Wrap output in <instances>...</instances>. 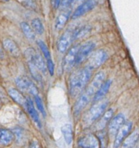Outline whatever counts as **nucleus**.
Segmentation results:
<instances>
[{
	"label": "nucleus",
	"mask_w": 139,
	"mask_h": 148,
	"mask_svg": "<svg viewBox=\"0 0 139 148\" xmlns=\"http://www.w3.org/2000/svg\"><path fill=\"white\" fill-rule=\"evenodd\" d=\"M92 69L86 66L75 71L71 75L69 79V92L72 97L77 96L86 87L92 77Z\"/></svg>",
	"instance_id": "obj_1"
},
{
	"label": "nucleus",
	"mask_w": 139,
	"mask_h": 148,
	"mask_svg": "<svg viewBox=\"0 0 139 148\" xmlns=\"http://www.w3.org/2000/svg\"><path fill=\"white\" fill-rule=\"evenodd\" d=\"M108 104V101H105H105L102 100V101L98 102L97 103L94 104V106H92V108L89 110L87 114L84 118V125L86 127L92 125L95 121H97L103 114L105 109L107 108Z\"/></svg>",
	"instance_id": "obj_2"
},
{
	"label": "nucleus",
	"mask_w": 139,
	"mask_h": 148,
	"mask_svg": "<svg viewBox=\"0 0 139 148\" xmlns=\"http://www.w3.org/2000/svg\"><path fill=\"white\" fill-rule=\"evenodd\" d=\"M25 56L28 64H32L35 66L43 75L46 73L47 66H46V62H45L43 58L38 53H37V51L34 49L29 48V49H26L25 51Z\"/></svg>",
	"instance_id": "obj_3"
},
{
	"label": "nucleus",
	"mask_w": 139,
	"mask_h": 148,
	"mask_svg": "<svg viewBox=\"0 0 139 148\" xmlns=\"http://www.w3.org/2000/svg\"><path fill=\"white\" fill-rule=\"evenodd\" d=\"M15 84L22 91L29 92L34 97L38 95V90L37 87L27 77L23 75L17 77L15 79Z\"/></svg>",
	"instance_id": "obj_4"
},
{
	"label": "nucleus",
	"mask_w": 139,
	"mask_h": 148,
	"mask_svg": "<svg viewBox=\"0 0 139 148\" xmlns=\"http://www.w3.org/2000/svg\"><path fill=\"white\" fill-rule=\"evenodd\" d=\"M108 56L106 51L102 49L95 51L89 56L87 66L89 67L91 69H97L102 64L105 63L108 59Z\"/></svg>",
	"instance_id": "obj_5"
},
{
	"label": "nucleus",
	"mask_w": 139,
	"mask_h": 148,
	"mask_svg": "<svg viewBox=\"0 0 139 148\" xmlns=\"http://www.w3.org/2000/svg\"><path fill=\"white\" fill-rule=\"evenodd\" d=\"M80 45L74 46L69 49L63 58V70L66 72H69L72 68L76 64V58H77L78 50Z\"/></svg>",
	"instance_id": "obj_6"
},
{
	"label": "nucleus",
	"mask_w": 139,
	"mask_h": 148,
	"mask_svg": "<svg viewBox=\"0 0 139 148\" xmlns=\"http://www.w3.org/2000/svg\"><path fill=\"white\" fill-rule=\"evenodd\" d=\"M105 75L103 72H98L97 75H95L92 80L89 84L84 92H86L92 98H94L96 92H97L98 90L99 89V88L102 86V85L105 82Z\"/></svg>",
	"instance_id": "obj_7"
},
{
	"label": "nucleus",
	"mask_w": 139,
	"mask_h": 148,
	"mask_svg": "<svg viewBox=\"0 0 139 148\" xmlns=\"http://www.w3.org/2000/svg\"><path fill=\"white\" fill-rule=\"evenodd\" d=\"M95 48V43L92 41H87L80 45L77 53L76 64H80L82 62H84L88 57H89Z\"/></svg>",
	"instance_id": "obj_8"
},
{
	"label": "nucleus",
	"mask_w": 139,
	"mask_h": 148,
	"mask_svg": "<svg viewBox=\"0 0 139 148\" xmlns=\"http://www.w3.org/2000/svg\"><path fill=\"white\" fill-rule=\"evenodd\" d=\"M74 29H68L61 36L58 42V50L61 53H65L69 49L72 42L74 41Z\"/></svg>",
	"instance_id": "obj_9"
},
{
	"label": "nucleus",
	"mask_w": 139,
	"mask_h": 148,
	"mask_svg": "<svg viewBox=\"0 0 139 148\" xmlns=\"http://www.w3.org/2000/svg\"><path fill=\"white\" fill-rule=\"evenodd\" d=\"M97 0H86V1H85L84 2L82 3L81 5H79L78 7H76V10H74V13L72 14V18H79V17L84 15L87 13L89 12L91 10H92L94 8H95V7L97 5Z\"/></svg>",
	"instance_id": "obj_10"
},
{
	"label": "nucleus",
	"mask_w": 139,
	"mask_h": 148,
	"mask_svg": "<svg viewBox=\"0 0 139 148\" xmlns=\"http://www.w3.org/2000/svg\"><path fill=\"white\" fill-rule=\"evenodd\" d=\"M125 122L123 114H118L112 119L108 124V133L110 137L113 138L116 136L118 130Z\"/></svg>",
	"instance_id": "obj_11"
},
{
	"label": "nucleus",
	"mask_w": 139,
	"mask_h": 148,
	"mask_svg": "<svg viewBox=\"0 0 139 148\" xmlns=\"http://www.w3.org/2000/svg\"><path fill=\"white\" fill-rule=\"evenodd\" d=\"M131 129H132V123L131 121H126L124 123V124L120 128L115 136V143H114L115 148H119L124 140L128 137V134L131 132Z\"/></svg>",
	"instance_id": "obj_12"
},
{
	"label": "nucleus",
	"mask_w": 139,
	"mask_h": 148,
	"mask_svg": "<svg viewBox=\"0 0 139 148\" xmlns=\"http://www.w3.org/2000/svg\"><path fill=\"white\" fill-rule=\"evenodd\" d=\"M78 144L81 148H99L100 147L97 137L92 134L81 137L78 141Z\"/></svg>",
	"instance_id": "obj_13"
},
{
	"label": "nucleus",
	"mask_w": 139,
	"mask_h": 148,
	"mask_svg": "<svg viewBox=\"0 0 139 148\" xmlns=\"http://www.w3.org/2000/svg\"><path fill=\"white\" fill-rule=\"evenodd\" d=\"M25 108H27V111L28 112L29 115L30 116V117L33 120L35 124L37 126L38 128L41 129L42 124L40 121V117H39L38 114H37V111L35 110V108L33 101L30 98H27V103H26Z\"/></svg>",
	"instance_id": "obj_14"
},
{
	"label": "nucleus",
	"mask_w": 139,
	"mask_h": 148,
	"mask_svg": "<svg viewBox=\"0 0 139 148\" xmlns=\"http://www.w3.org/2000/svg\"><path fill=\"white\" fill-rule=\"evenodd\" d=\"M3 47L10 54L13 56H19L20 53V49L17 43L10 38H6L3 40Z\"/></svg>",
	"instance_id": "obj_15"
},
{
	"label": "nucleus",
	"mask_w": 139,
	"mask_h": 148,
	"mask_svg": "<svg viewBox=\"0 0 139 148\" xmlns=\"http://www.w3.org/2000/svg\"><path fill=\"white\" fill-rule=\"evenodd\" d=\"M71 10H64L61 13L59 14V16L56 18L55 22V28L57 30H60L66 25L70 17Z\"/></svg>",
	"instance_id": "obj_16"
},
{
	"label": "nucleus",
	"mask_w": 139,
	"mask_h": 148,
	"mask_svg": "<svg viewBox=\"0 0 139 148\" xmlns=\"http://www.w3.org/2000/svg\"><path fill=\"white\" fill-rule=\"evenodd\" d=\"M111 82H112L111 80H106L105 82H104V83L102 84V86L99 88V89L98 90V91L96 92L95 96H94V102L98 103L104 99L105 95H107V93H108V91H109V89L110 88L111 85Z\"/></svg>",
	"instance_id": "obj_17"
},
{
	"label": "nucleus",
	"mask_w": 139,
	"mask_h": 148,
	"mask_svg": "<svg viewBox=\"0 0 139 148\" xmlns=\"http://www.w3.org/2000/svg\"><path fill=\"white\" fill-rule=\"evenodd\" d=\"M92 98L89 97L86 92H84L82 94L80 97L79 98V99L76 101V104H75L74 106V114H79L85 107L87 106L88 103H89V101H91Z\"/></svg>",
	"instance_id": "obj_18"
},
{
	"label": "nucleus",
	"mask_w": 139,
	"mask_h": 148,
	"mask_svg": "<svg viewBox=\"0 0 139 148\" xmlns=\"http://www.w3.org/2000/svg\"><path fill=\"white\" fill-rule=\"evenodd\" d=\"M8 93L10 96L19 105L22 106L26 107L27 103V99L25 98L24 95L21 93L19 90H17L15 88H10L8 90Z\"/></svg>",
	"instance_id": "obj_19"
},
{
	"label": "nucleus",
	"mask_w": 139,
	"mask_h": 148,
	"mask_svg": "<svg viewBox=\"0 0 139 148\" xmlns=\"http://www.w3.org/2000/svg\"><path fill=\"white\" fill-rule=\"evenodd\" d=\"M113 116V110L112 109H109L103 114L102 117H101L100 119L99 120V121L97 122L96 125V129L98 131H101V130H103L105 129V127H106L107 124H109L110 120L112 119V117Z\"/></svg>",
	"instance_id": "obj_20"
},
{
	"label": "nucleus",
	"mask_w": 139,
	"mask_h": 148,
	"mask_svg": "<svg viewBox=\"0 0 139 148\" xmlns=\"http://www.w3.org/2000/svg\"><path fill=\"white\" fill-rule=\"evenodd\" d=\"M139 138V131L135 130L128 136L122 143V148H132L135 145Z\"/></svg>",
	"instance_id": "obj_21"
},
{
	"label": "nucleus",
	"mask_w": 139,
	"mask_h": 148,
	"mask_svg": "<svg viewBox=\"0 0 139 148\" xmlns=\"http://www.w3.org/2000/svg\"><path fill=\"white\" fill-rule=\"evenodd\" d=\"M14 139V134L6 129H0V144L9 145Z\"/></svg>",
	"instance_id": "obj_22"
},
{
	"label": "nucleus",
	"mask_w": 139,
	"mask_h": 148,
	"mask_svg": "<svg viewBox=\"0 0 139 148\" xmlns=\"http://www.w3.org/2000/svg\"><path fill=\"white\" fill-rule=\"evenodd\" d=\"M61 132L63 139L67 145L72 144L73 141V129L72 126L69 124H66L61 127Z\"/></svg>",
	"instance_id": "obj_23"
},
{
	"label": "nucleus",
	"mask_w": 139,
	"mask_h": 148,
	"mask_svg": "<svg viewBox=\"0 0 139 148\" xmlns=\"http://www.w3.org/2000/svg\"><path fill=\"white\" fill-rule=\"evenodd\" d=\"M20 27H21L23 34L25 35V36L27 39L31 40H35V33L33 30V28L30 27V25L27 24L25 22H22L20 23Z\"/></svg>",
	"instance_id": "obj_24"
},
{
	"label": "nucleus",
	"mask_w": 139,
	"mask_h": 148,
	"mask_svg": "<svg viewBox=\"0 0 139 148\" xmlns=\"http://www.w3.org/2000/svg\"><path fill=\"white\" fill-rule=\"evenodd\" d=\"M91 27L89 25H84L80 27H75L74 30V40L79 39L84 37L90 32Z\"/></svg>",
	"instance_id": "obj_25"
},
{
	"label": "nucleus",
	"mask_w": 139,
	"mask_h": 148,
	"mask_svg": "<svg viewBox=\"0 0 139 148\" xmlns=\"http://www.w3.org/2000/svg\"><path fill=\"white\" fill-rule=\"evenodd\" d=\"M31 26L35 33L38 35H42L44 33V26L39 18H34L31 21Z\"/></svg>",
	"instance_id": "obj_26"
},
{
	"label": "nucleus",
	"mask_w": 139,
	"mask_h": 148,
	"mask_svg": "<svg viewBox=\"0 0 139 148\" xmlns=\"http://www.w3.org/2000/svg\"><path fill=\"white\" fill-rule=\"evenodd\" d=\"M28 64L32 76H33V78L35 79L36 82L42 85V84H43V77H42L41 72H40V71H39V69L33 64Z\"/></svg>",
	"instance_id": "obj_27"
},
{
	"label": "nucleus",
	"mask_w": 139,
	"mask_h": 148,
	"mask_svg": "<svg viewBox=\"0 0 139 148\" xmlns=\"http://www.w3.org/2000/svg\"><path fill=\"white\" fill-rule=\"evenodd\" d=\"M37 46L40 48V51L43 53V56H44L45 59H46V61L49 60V59H51V55H50V52L49 51L48 47L47 46V45L45 43V42H43V40H38L37 41Z\"/></svg>",
	"instance_id": "obj_28"
},
{
	"label": "nucleus",
	"mask_w": 139,
	"mask_h": 148,
	"mask_svg": "<svg viewBox=\"0 0 139 148\" xmlns=\"http://www.w3.org/2000/svg\"><path fill=\"white\" fill-rule=\"evenodd\" d=\"M97 139L99 140V144H100L102 148H106L108 145V134L104 132L103 130L99 131Z\"/></svg>",
	"instance_id": "obj_29"
},
{
	"label": "nucleus",
	"mask_w": 139,
	"mask_h": 148,
	"mask_svg": "<svg viewBox=\"0 0 139 148\" xmlns=\"http://www.w3.org/2000/svg\"><path fill=\"white\" fill-rule=\"evenodd\" d=\"M35 102L36 106H37V108L38 109V111H40V114L43 116H46V109H45V107L43 106V101H42L41 98L37 95V96L35 97Z\"/></svg>",
	"instance_id": "obj_30"
},
{
	"label": "nucleus",
	"mask_w": 139,
	"mask_h": 148,
	"mask_svg": "<svg viewBox=\"0 0 139 148\" xmlns=\"http://www.w3.org/2000/svg\"><path fill=\"white\" fill-rule=\"evenodd\" d=\"M46 66H47V69L50 75V76H53V75H54L55 65L53 60H52V59L46 61Z\"/></svg>",
	"instance_id": "obj_31"
},
{
	"label": "nucleus",
	"mask_w": 139,
	"mask_h": 148,
	"mask_svg": "<svg viewBox=\"0 0 139 148\" xmlns=\"http://www.w3.org/2000/svg\"><path fill=\"white\" fill-rule=\"evenodd\" d=\"M86 0H71L70 1V7H78L79 5L82 4Z\"/></svg>",
	"instance_id": "obj_32"
},
{
	"label": "nucleus",
	"mask_w": 139,
	"mask_h": 148,
	"mask_svg": "<svg viewBox=\"0 0 139 148\" xmlns=\"http://www.w3.org/2000/svg\"><path fill=\"white\" fill-rule=\"evenodd\" d=\"M30 148H41V147H40L38 142L36 141V140H33V141H32L31 143H30Z\"/></svg>",
	"instance_id": "obj_33"
},
{
	"label": "nucleus",
	"mask_w": 139,
	"mask_h": 148,
	"mask_svg": "<svg viewBox=\"0 0 139 148\" xmlns=\"http://www.w3.org/2000/svg\"><path fill=\"white\" fill-rule=\"evenodd\" d=\"M61 1V0H55L54 5H55V7H56V8H58V7H60Z\"/></svg>",
	"instance_id": "obj_34"
},
{
	"label": "nucleus",
	"mask_w": 139,
	"mask_h": 148,
	"mask_svg": "<svg viewBox=\"0 0 139 148\" xmlns=\"http://www.w3.org/2000/svg\"><path fill=\"white\" fill-rule=\"evenodd\" d=\"M4 57V53H3V51H2L1 50V49H0V59H2V58Z\"/></svg>",
	"instance_id": "obj_35"
},
{
	"label": "nucleus",
	"mask_w": 139,
	"mask_h": 148,
	"mask_svg": "<svg viewBox=\"0 0 139 148\" xmlns=\"http://www.w3.org/2000/svg\"><path fill=\"white\" fill-rule=\"evenodd\" d=\"M4 1H8L9 0H4Z\"/></svg>",
	"instance_id": "obj_36"
},
{
	"label": "nucleus",
	"mask_w": 139,
	"mask_h": 148,
	"mask_svg": "<svg viewBox=\"0 0 139 148\" xmlns=\"http://www.w3.org/2000/svg\"><path fill=\"white\" fill-rule=\"evenodd\" d=\"M0 108H1V102H0Z\"/></svg>",
	"instance_id": "obj_37"
}]
</instances>
